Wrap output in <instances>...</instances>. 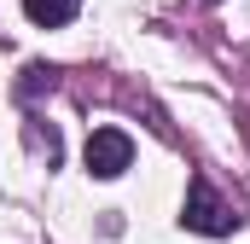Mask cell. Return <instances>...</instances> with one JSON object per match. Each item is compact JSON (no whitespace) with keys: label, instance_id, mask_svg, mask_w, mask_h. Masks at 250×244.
I'll use <instances>...</instances> for the list:
<instances>
[{"label":"cell","instance_id":"1","mask_svg":"<svg viewBox=\"0 0 250 244\" xmlns=\"http://www.w3.org/2000/svg\"><path fill=\"white\" fill-rule=\"evenodd\" d=\"M187 227H192V233H209V239H221V233H233V227H239V215L215 198V186L204 181V175L187 186Z\"/></svg>","mask_w":250,"mask_h":244},{"label":"cell","instance_id":"2","mask_svg":"<svg viewBox=\"0 0 250 244\" xmlns=\"http://www.w3.org/2000/svg\"><path fill=\"white\" fill-rule=\"evenodd\" d=\"M128 163H134V140H128L123 128H93L87 134V169L99 181H117Z\"/></svg>","mask_w":250,"mask_h":244},{"label":"cell","instance_id":"3","mask_svg":"<svg viewBox=\"0 0 250 244\" xmlns=\"http://www.w3.org/2000/svg\"><path fill=\"white\" fill-rule=\"evenodd\" d=\"M82 12V0H23V18L29 23H41V29H59Z\"/></svg>","mask_w":250,"mask_h":244}]
</instances>
